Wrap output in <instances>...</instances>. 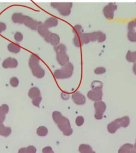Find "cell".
Masks as SVG:
<instances>
[{
  "label": "cell",
  "mask_w": 136,
  "mask_h": 153,
  "mask_svg": "<svg viewBox=\"0 0 136 153\" xmlns=\"http://www.w3.org/2000/svg\"><path fill=\"white\" fill-rule=\"evenodd\" d=\"M74 70V66L71 62H69L63 66L61 69L55 70L54 72V76L57 79L69 78L72 76Z\"/></svg>",
  "instance_id": "1"
},
{
  "label": "cell",
  "mask_w": 136,
  "mask_h": 153,
  "mask_svg": "<svg viewBox=\"0 0 136 153\" xmlns=\"http://www.w3.org/2000/svg\"><path fill=\"white\" fill-rule=\"evenodd\" d=\"M51 5L53 8L57 9L62 16H68L71 13L73 3L72 2H52Z\"/></svg>",
  "instance_id": "2"
},
{
  "label": "cell",
  "mask_w": 136,
  "mask_h": 153,
  "mask_svg": "<svg viewBox=\"0 0 136 153\" xmlns=\"http://www.w3.org/2000/svg\"><path fill=\"white\" fill-rule=\"evenodd\" d=\"M57 126L60 130L62 131L64 135L66 136H69L73 133V130L71 127L70 122L67 117H62L61 120L57 124Z\"/></svg>",
  "instance_id": "3"
},
{
  "label": "cell",
  "mask_w": 136,
  "mask_h": 153,
  "mask_svg": "<svg viewBox=\"0 0 136 153\" xmlns=\"http://www.w3.org/2000/svg\"><path fill=\"white\" fill-rule=\"evenodd\" d=\"M94 108L95 109V117L96 119H102L103 114L105 112L106 108V105L102 100L95 102L94 103Z\"/></svg>",
  "instance_id": "4"
},
{
  "label": "cell",
  "mask_w": 136,
  "mask_h": 153,
  "mask_svg": "<svg viewBox=\"0 0 136 153\" xmlns=\"http://www.w3.org/2000/svg\"><path fill=\"white\" fill-rule=\"evenodd\" d=\"M117 9V5L114 3L110 2L105 5L103 10V14L108 19H112L114 17V11Z\"/></svg>",
  "instance_id": "5"
},
{
  "label": "cell",
  "mask_w": 136,
  "mask_h": 153,
  "mask_svg": "<svg viewBox=\"0 0 136 153\" xmlns=\"http://www.w3.org/2000/svg\"><path fill=\"white\" fill-rule=\"evenodd\" d=\"M103 96L102 89H91L87 93L88 98L95 102L102 100Z\"/></svg>",
  "instance_id": "6"
},
{
  "label": "cell",
  "mask_w": 136,
  "mask_h": 153,
  "mask_svg": "<svg viewBox=\"0 0 136 153\" xmlns=\"http://www.w3.org/2000/svg\"><path fill=\"white\" fill-rule=\"evenodd\" d=\"M88 35L90 38V41L91 42L97 41L99 43H102L104 42L106 39L105 33L102 31H94L92 33H89Z\"/></svg>",
  "instance_id": "7"
},
{
  "label": "cell",
  "mask_w": 136,
  "mask_h": 153,
  "mask_svg": "<svg viewBox=\"0 0 136 153\" xmlns=\"http://www.w3.org/2000/svg\"><path fill=\"white\" fill-rule=\"evenodd\" d=\"M71 97L74 103L77 105H84L86 103L85 96L79 92V91H76L72 94Z\"/></svg>",
  "instance_id": "8"
},
{
  "label": "cell",
  "mask_w": 136,
  "mask_h": 153,
  "mask_svg": "<svg viewBox=\"0 0 136 153\" xmlns=\"http://www.w3.org/2000/svg\"><path fill=\"white\" fill-rule=\"evenodd\" d=\"M42 24V22L36 21L31 17L27 16L24 22V25L34 30H37L38 27Z\"/></svg>",
  "instance_id": "9"
},
{
  "label": "cell",
  "mask_w": 136,
  "mask_h": 153,
  "mask_svg": "<svg viewBox=\"0 0 136 153\" xmlns=\"http://www.w3.org/2000/svg\"><path fill=\"white\" fill-rule=\"evenodd\" d=\"M18 65V62L14 57H7L2 63V67L5 69L16 68Z\"/></svg>",
  "instance_id": "10"
},
{
  "label": "cell",
  "mask_w": 136,
  "mask_h": 153,
  "mask_svg": "<svg viewBox=\"0 0 136 153\" xmlns=\"http://www.w3.org/2000/svg\"><path fill=\"white\" fill-rule=\"evenodd\" d=\"M32 74L37 78H42L45 76V71L39 65H37L31 69Z\"/></svg>",
  "instance_id": "11"
},
{
  "label": "cell",
  "mask_w": 136,
  "mask_h": 153,
  "mask_svg": "<svg viewBox=\"0 0 136 153\" xmlns=\"http://www.w3.org/2000/svg\"><path fill=\"white\" fill-rule=\"evenodd\" d=\"M56 57L57 62L61 66H64L69 61V57L67 53H57Z\"/></svg>",
  "instance_id": "12"
},
{
  "label": "cell",
  "mask_w": 136,
  "mask_h": 153,
  "mask_svg": "<svg viewBox=\"0 0 136 153\" xmlns=\"http://www.w3.org/2000/svg\"><path fill=\"white\" fill-rule=\"evenodd\" d=\"M37 30L38 31V33L41 35L42 37L46 40L48 39L49 35H50L51 31L49 30L48 28L44 25V24H42L38 27L37 29Z\"/></svg>",
  "instance_id": "13"
},
{
  "label": "cell",
  "mask_w": 136,
  "mask_h": 153,
  "mask_svg": "<svg viewBox=\"0 0 136 153\" xmlns=\"http://www.w3.org/2000/svg\"><path fill=\"white\" fill-rule=\"evenodd\" d=\"M46 41L55 47L60 44V36L57 33H51Z\"/></svg>",
  "instance_id": "14"
},
{
  "label": "cell",
  "mask_w": 136,
  "mask_h": 153,
  "mask_svg": "<svg viewBox=\"0 0 136 153\" xmlns=\"http://www.w3.org/2000/svg\"><path fill=\"white\" fill-rule=\"evenodd\" d=\"M27 16H25L22 13H14L12 14V21L15 24H24Z\"/></svg>",
  "instance_id": "15"
},
{
  "label": "cell",
  "mask_w": 136,
  "mask_h": 153,
  "mask_svg": "<svg viewBox=\"0 0 136 153\" xmlns=\"http://www.w3.org/2000/svg\"><path fill=\"white\" fill-rule=\"evenodd\" d=\"M58 24H59L58 19L55 17H51L46 20L44 23V25L48 28H50L54 27L57 26Z\"/></svg>",
  "instance_id": "16"
},
{
  "label": "cell",
  "mask_w": 136,
  "mask_h": 153,
  "mask_svg": "<svg viewBox=\"0 0 136 153\" xmlns=\"http://www.w3.org/2000/svg\"><path fill=\"white\" fill-rule=\"evenodd\" d=\"M115 120L119 124L120 127L123 128H127V127H128L130 122V118L128 116H125L121 118L117 119Z\"/></svg>",
  "instance_id": "17"
},
{
  "label": "cell",
  "mask_w": 136,
  "mask_h": 153,
  "mask_svg": "<svg viewBox=\"0 0 136 153\" xmlns=\"http://www.w3.org/2000/svg\"><path fill=\"white\" fill-rule=\"evenodd\" d=\"M108 130L111 134H114L119 129V124L117 123V121L115 120L114 121L111 122L108 125Z\"/></svg>",
  "instance_id": "18"
},
{
  "label": "cell",
  "mask_w": 136,
  "mask_h": 153,
  "mask_svg": "<svg viewBox=\"0 0 136 153\" xmlns=\"http://www.w3.org/2000/svg\"><path fill=\"white\" fill-rule=\"evenodd\" d=\"M39 62L40 59L38 57V56L34 54H32L29 60V66L31 69L36 65H39Z\"/></svg>",
  "instance_id": "19"
},
{
  "label": "cell",
  "mask_w": 136,
  "mask_h": 153,
  "mask_svg": "<svg viewBox=\"0 0 136 153\" xmlns=\"http://www.w3.org/2000/svg\"><path fill=\"white\" fill-rule=\"evenodd\" d=\"M134 149L133 145L131 143H126L120 148L118 153H132V151Z\"/></svg>",
  "instance_id": "20"
},
{
  "label": "cell",
  "mask_w": 136,
  "mask_h": 153,
  "mask_svg": "<svg viewBox=\"0 0 136 153\" xmlns=\"http://www.w3.org/2000/svg\"><path fill=\"white\" fill-rule=\"evenodd\" d=\"M28 96L30 98L33 99L37 97L41 96V91L38 87H33L29 89L28 91Z\"/></svg>",
  "instance_id": "21"
},
{
  "label": "cell",
  "mask_w": 136,
  "mask_h": 153,
  "mask_svg": "<svg viewBox=\"0 0 136 153\" xmlns=\"http://www.w3.org/2000/svg\"><path fill=\"white\" fill-rule=\"evenodd\" d=\"M7 50L10 52L17 54L21 50V48L18 44L14 43H10L7 45Z\"/></svg>",
  "instance_id": "22"
},
{
  "label": "cell",
  "mask_w": 136,
  "mask_h": 153,
  "mask_svg": "<svg viewBox=\"0 0 136 153\" xmlns=\"http://www.w3.org/2000/svg\"><path fill=\"white\" fill-rule=\"evenodd\" d=\"M12 130L10 127H5L3 124H0V135L7 137L11 134Z\"/></svg>",
  "instance_id": "23"
},
{
  "label": "cell",
  "mask_w": 136,
  "mask_h": 153,
  "mask_svg": "<svg viewBox=\"0 0 136 153\" xmlns=\"http://www.w3.org/2000/svg\"><path fill=\"white\" fill-rule=\"evenodd\" d=\"M126 59L129 62L136 63V51L132 52L131 51H128L126 54Z\"/></svg>",
  "instance_id": "24"
},
{
  "label": "cell",
  "mask_w": 136,
  "mask_h": 153,
  "mask_svg": "<svg viewBox=\"0 0 136 153\" xmlns=\"http://www.w3.org/2000/svg\"><path fill=\"white\" fill-rule=\"evenodd\" d=\"M92 148L87 144H81L79 147V151L80 153H89L92 151Z\"/></svg>",
  "instance_id": "25"
},
{
  "label": "cell",
  "mask_w": 136,
  "mask_h": 153,
  "mask_svg": "<svg viewBox=\"0 0 136 153\" xmlns=\"http://www.w3.org/2000/svg\"><path fill=\"white\" fill-rule=\"evenodd\" d=\"M63 117V116L62 115L61 113H60L59 111H54L52 113L53 119L54 120V121L55 122L56 124H58L60 121L61 120L62 117Z\"/></svg>",
  "instance_id": "26"
},
{
  "label": "cell",
  "mask_w": 136,
  "mask_h": 153,
  "mask_svg": "<svg viewBox=\"0 0 136 153\" xmlns=\"http://www.w3.org/2000/svg\"><path fill=\"white\" fill-rule=\"evenodd\" d=\"M56 54L60 53H67V48L66 46L63 44H59L54 48Z\"/></svg>",
  "instance_id": "27"
},
{
  "label": "cell",
  "mask_w": 136,
  "mask_h": 153,
  "mask_svg": "<svg viewBox=\"0 0 136 153\" xmlns=\"http://www.w3.org/2000/svg\"><path fill=\"white\" fill-rule=\"evenodd\" d=\"M37 134L39 136H46L48 134V129L45 126H40L37 129Z\"/></svg>",
  "instance_id": "28"
},
{
  "label": "cell",
  "mask_w": 136,
  "mask_h": 153,
  "mask_svg": "<svg viewBox=\"0 0 136 153\" xmlns=\"http://www.w3.org/2000/svg\"><path fill=\"white\" fill-rule=\"evenodd\" d=\"M103 87V82L99 80H94L91 84L92 89H102Z\"/></svg>",
  "instance_id": "29"
},
{
  "label": "cell",
  "mask_w": 136,
  "mask_h": 153,
  "mask_svg": "<svg viewBox=\"0 0 136 153\" xmlns=\"http://www.w3.org/2000/svg\"><path fill=\"white\" fill-rule=\"evenodd\" d=\"M80 33H78V34H75L74 38L73 39V43L74 44V45L76 46L77 48H80L83 45V44L81 43V39H80Z\"/></svg>",
  "instance_id": "30"
},
{
  "label": "cell",
  "mask_w": 136,
  "mask_h": 153,
  "mask_svg": "<svg viewBox=\"0 0 136 153\" xmlns=\"http://www.w3.org/2000/svg\"><path fill=\"white\" fill-rule=\"evenodd\" d=\"M127 37L130 42H136V31L135 29L129 30L127 34Z\"/></svg>",
  "instance_id": "31"
},
{
  "label": "cell",
  "mask_w": 136,
  "mask_h": 153,
  "mask_svg": "<svg viewBox=\"0 0 136 153\" xmlns=\"http://www.w3.org/2000/svg\"><path fill=\"white\" fill-rule=\"evenodd\" d=\"M81 43L84 45L85 44H88L90 42V38L89 37L88 33H82L80 35Z\"/></svg>",
  "instance_id": "32"
},
{
  "label": "cell",
  "mask_w": 136,
  "mask_h": 153,
  "mask_svg": "<svg viewBox=\"0 0 136 153\" xmlns=\"http://www.w3.org/2000/svg\"><path fill=\"white\" fill-rule=\"evenodd\" d=\"M9 108L7 104H3L0 106V115H5L9 112Z\"/></svg>",
  "instance_id": "33"
},
{
  "label": "cell",
  "mask_w": 136,
  "mask_h": 153,
  "mask_svg": "<svg viewBox=\"0 0 136 153\" xmlns=\"http://www.w3.org/2000/svg\"><path fill=\"white\" fill-rule=\"evenodd\" d=\"M10 84L13 87H17L19 85V79L16 76H12L10 80Z\"/></svg>",
  "instance_id": "34"
},
{
  "label": "cell",
  "mask_w": 136,
  "mask_h": 153,
  "mask_svg": "<svg viewBox=\"0 0 136 153\" xmlns=\"http://www.w3.org/2000/svg\"><path fill=\"white\" fill-rule=\"evenodd\" d=\"M76 124L78 127H81L84 124L85 122L84 117L82 116H78L76 119Z\"/></svg>",
  "instance_id": "35"
},
{
  "label": "cell",
  "mask_w": 136,
  "mask_h": 153,
  "mask_svg": "<svg viewBox=\"0 0 136 153\" xmlns=\"http://www.w3.org/2000/svg\"><path fill=\"white\" fill-rule=\"evenodd\" d=\"M14 39L16 41H17V42H20L23 40L24 38V36L22 33L19 32V31H17L16 33H14Z\"/></svg>",
  "instance_id": "36"
},
{
  "label": "cell",
  "mask_w": 136,
  "mask_h": 153,
  "mask_svg": "<svg viewBox=\"0 0 136 153\" xmlns=\"http://www.w3.org/2000/svg\"><path fill=\"white\" fill-rule=\"evenodd\" d=\"M106 71V69L105 67H98L94 70V73L96 74H104Z\"/></svg>",
  "instance_id": "37"
},
{
  "label": "cell",
  "mask_w": 136,
  "mask_h": 153,
  "mask_svg": "<svg viewBox=\"0 0 136 153\" xmlns=\"http://www.w3.org/2000/svg\"><path fill=\"white\" fill-rule=\"evenodd\" d=\"M42 100V97L41 96H38L36 98L33 99L32 103L36 107H39V105H40V103H41Z\"/></svg>",
  "instance_id": "38"
},
{
  "label": "cell",
  "mask_w": 136,
  "mask_h": 153,
  "mask_svg": "<svg viewBox=\"0 0 136 153\" xmlns=\"http://www.w3.org/2000/svg\"><path fill=\"white\" fill-rule=\"evenodd\" d=\"M82 26L80 25H75L74 27H73V29L72 31L73 33L75 34H78V33H81L82 32Z\"/></svg>",
  "instance_id": "39"
},
{
  "label": "cell",
  "mask_w": 136,
  "mask_h": 153,
  "mask_svg": "<svg viewBox=\"0 0 136 153\" xmlns=\"http://www.w3.org/2000/svg\"><path fill=\"white\" fill-rule=\"evenodd\" d=\"M135 27H136V19L131 20L128 24V29L129 30H133Z\"/></svg>",
  "instance_id": "40"
},
{
  "label": "cell",
  "mask_w": 136,
  "mask_h": 153,
  "mask_svg": "<svg viewBox=\"0 0 136 153\" xmlns=\"http://www.w3.org/2000/svg\"><path fill=\"white\" fill-rule=\"evenodd\" d=\"M36 147L33 146H29L26 148L27 153H36Z\"/></svg>",
  "instance_id": "41"
},
{
  "label": "cell",
  "mask_w": 136,
  "mask_h": 153,
  "mask_svg": "<svg viewBox=\"0 0 136 153\" xmlns=\"http://www.w3.org/2000/svg\"><path fill=\"white\" fill-rule=\"evenodd\" d=\"M42 152L43 153H54L53 151L52 148L50 146H47L43 148Z\"/></svg>",
  "instance_id": "42"
},
{
  "label": "cell",
  "mask_w": 136,
  "mask_h": 153,
  "mask_svg": "<svg viewBox=\"0 0 136 153\" xmlns=\"http://www.w3.org/2000/svg\"><path fill=\"white\" fill-rule=\"evenodd\" d=\"M7 29V25L4 22H0V33H2L3 31H5Z\"/></svg>",
  "instance_id": "43"
},
{
  "label": "cell",
  "mask_w": 136,
  "mask_h": 153,
  "mask_svg": "<svg viewBox=\"0 0 136 153\" xmlns=\"http://www.w3.org/2000/svg\"><path fill=\"white\" fill-rule=\"evenodd\" d=\"M69 94H68L67 93H61V97H62V98L63 99V100H68L69 98Z\"/></svg>",
  "instance_id": "44"
},
{
  "label": "cell",
  "mask_w": 136,
  "mask_h": 153,
  "mask_svg": "<svg viewBox=\"0 0 136 153\" xmlns=\"http://www.w3.org/2000/svg\"><path fill=\"white\" fill-rule=\"evenodd\" d=\"M5 119V115H0V124H2Z\"/></svg>",
  "instance_id": "45"
},
{
  "label": "cell",
  "mask_w": 136,
  "mask_h": 153,
  "mask_svg": "<svg viewBox=\"0 0 136 153\" xmlns=\"http://www.w3.org/2000/svg\"><path fill=\"white\" fill-rule=\"evenodd\" d=\"M18 153H26V148H20L19 149Z\"/></svg>",
  "instance_id": "46"
},
{
  "label": "cell",
  "mask_w": 136,
  "mask_h": 153,
  "mask_svg": "<svg viewBox=\"0 0 136 153\" xmlns=\"http://www.w3.org/2000/svg\"><path fill=\"white\" fill-rule=\"evenodd\" d=\"M132 69H133V71H134V74L136 75V63H135L134 65H133Z\"/></svg>",
  "instance_id": "47"
},
{
  "label": "cell",
  "mask_w": 136,
  "mask_h": 153,
  "mask_svg": "<svg viewBox=\"0 0 136 153\" xmlns=\"http://www.w3.org/2000/svg\"><path fill=\"white\" fill-rule=\"evenodd\" d=\"M134 149H135V150L136 151V143H135V145H134Z\"/></svg>",
  "instance_id": "48"
},
{
  "label": "cell",
  "mask_w": 136,
  "mask_h": 153,
  "mask_svg": "<svg viewBox=\"0 0 136 153\" xmlns=\"http://www.w3.org/2000/svg\"><path fill=\"white\" fill-rule=\"evenodd\" d=\"M132 153H136V151L134 149L132 151Z\"/></svg>",
  "instance_id": "49"
},
{
  "label": "cell",
  "mask_w": 136,
  "mask_h": 153,
  "mask_svg": "<svg viewBox=\"0 0 136 153\" xmlns=\"http://www.w3.org/2000/svg\"><path fill=\"white\" fill-rule=\"evenodd\" d=\"M89 153H96L95 152H94V151H91V152H89Z\"/></svg>",
  "instance_id": "50"
},
{
  "label": "cell",
  "mask_w": 136,
  "mask_h": 153,
  "mask_svg": "<svg viewBox=\"0 0 136 153\" xmlns=\"http://www.w3.org/2000/svg\"></svg>",
  "instance_id": "51"
}]
</instances>
